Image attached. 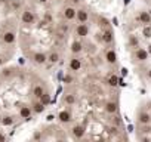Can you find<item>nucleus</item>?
Returning a JSON list of instances; mask_svg holds the SVG:
<instances>
[{"mask_svg":"<svg viewBox=\"0 0 151 142\" xmlns=\"http://www.w3.org/2000/svg\"><path fill=\"white\" fill-rule=\"evenodd\" d=\"M31 107H33V111H34L36 114H42V113L45 111V104H43L40 99H39V101H36Z\"/></svg>","mask_w":151,"mask_h":142,"instance_id":"obj_19","label":"nucleus"},{"mask_svg":"<svg viewBox=\"0 0 151 142\" xmlns=\"http://www.w3.org/2000/svg\"><path fill=\"white\" fill-rule=\"evenodd\" d=\"M3 62H5V59H3V58H0V65H2Z\"/></svg>","mask_w":151,"mask_h":142,"instance_id":"obj_38","label":"nucleus"},{"mask_svg":"<svg viewBox=\"0 0 151 142\" xmlns=\"http://www.w3.org/2000/svg\"><path fill=\"white\" fill-rule=\"evenodd\" d=\"M76 15H77V9H74L73 6H67L62 12V16L67 19V21H71V19H76Z\"/></svg>","mask_w":151,"mask_h":142,"instance_id":"obj_6","label":"nucleus"},{"mask_svg":"<svg viewBox=\"0 0 151 142\" xmlns=\"http://www.w3.org/2000/svg\"><path fill=\"white\" fill-rule=\"evenodd\" d=\"M12 76H14V68H3V70H2V77L11 79Z\"/></svg>","mask_w":151,"mask_h":142,"instance_id":"obj_23","label":"nucleus"},{"mask_svg":"<svg viewBox=\"0 0 151 142\" xmlns=\"http://www.w3.org/2000/svg\"><path fill=\"white\" fill-rule=\"evenodd\" d=\"M110 132H111V133H116L117 129H116V127H110Z\"/></svg>","mask_w":151,"mask_h":142,"instance_id":"obj_34","label":"nucleus"},{"mask_svg":"<svg viewBox=\"0 0 151 142\" xmlns=\"http://www.w3.org/2000/svg\"><path fill=\"white\" fill-rule=\"evenodd\" d=\"M139 21H141L142 24H145V25H148V24L151 22V15H150L148 12H145V11H142V12L139 14Z\"/></svg>","mask_w":151,"mask_h":142,"instance_id":"obj_20","label":"nucleus"},{"mask_svg":"<svg viewBox=\"0 0 151 142\" xmlns=\"http://www.w3.org/2000/svg\"><path fill=\"white\" fill-rule=\"evenodd\" d=\"M34 21H36L34 12H33L31 9H25V11L22 12V15H21V22H22L24 25H31V24H34Z\"/></svg>","mask_w":151,"mask_h":142,"instance_id":"obj_1","label":"nucleus"},{"mask_svg":"<svg viewBox=\"0 0 151 142\" xmlns=\"http://www.w3.org/2000/svg\"><path fill=\"white\" fill-rule=\"evenodd\" d=\"M58 120H59L62 124H67V123H70V121L73 120V115H71V113H70L68 110H62V111H59V114H58Z\"/></svg>","mask_w":151,"mask_h":142,"instance_id":"obj_10","label":"nucleus"},{"mask_svg":"<svg viewBox=\"0 0 151 142\" xmlns=\"http://www.w3.org/2000/svg\"><path fill=\"white\" fill-rule=\"evenodd\" d=\"M105 59H107L108 64H116V62H117V53H116V50L108 49V50L105 52Z\"/></svg>","mask_w":151,"mask_h":142,"instance_id":"obj_15","label":"nucleus"},{"mask_svg":"<svg viewBox=\"0 0 151 142\" xmlns=\"http://www.w3.org/2000/svg\"><path fill=\"white\" fill-rule=\"evenodd\" d=\"M40 101H42V102H43L45 105H47V104L50 102V95H49L47 92H45V93H43V96L40 98Z\"/></svg>","mask_w":151,"mask_h":142,"instance_id":"obj_25","label":"nucleus"},{"mask_svg":"<svg viewBox=\"0 0 151 142\" xmlns=\"http://www.w3.org/2000/svg\"><path fill=\"white\" fill-rule=\"evenodd\" d=\"M74 33H76V36H79V37H86L89 34V25L86 22H83V24L80 22L77 27H76Z\"/></svg>","mask_w":151,"mask_h":142,"instance_id":"obj_4","label":"nucleus"},{"mask_svg":"<svg viewBox=\"0 0 151 142\" xmlns=\"http://www.w3.org/2000/svg\"><path fill=\"white\" fill-rule=\"evenodd\" d=\"M37 2H39V3H42V5H45V3H47V2H49V0H37Z\"/></svg>","mask_w":151,"mask_h":142,"instance_id":"obj_33","label":"nucleus"},{"mask_svg":"<svg viewBox=\"0 0 151 142\" xmlns=\"http://www.w3.org/2000/svg\"><path fill=\"white\" fill-rule=\"evenodd\" d=\"M6 141V136L5 135H0V142H5Z\"/></svg>","mask_w":151,"mask_h":142,"instance_id":"obj_32","label":"nucleus"},{"mask_svg":"<svg viewBox=\"0 0 151 142\" xmlns=\"http://www.w3.org/2000/svg\"><path fill=\"white\" fill-rule=\"evenodd\" d=\"M59 61V53L56 50H52L49 55H47V62L49 64H56Z\"/></svg>","mask_w":151,"mask_h":142,"instance_id":"obj_21","label":"nucleus"},{"mask_svg":"<svg viewBox=\"0 0 151 142\" xmlns=\"http://www.w3.org/2000/svg\"><path fill=\"white\" fill-rule=\"evenodd\" d=\"M53 118H55V117H53V115H52V114H50V115H47V120H49V121H52V120H53Z\"/></svg>","mask_w":151,"mask_h":142,"instance_id":"obj_35","label":"nucleus"},{"mask_svg":"<svg viewBox=\"0 0 151 142\" xmlns=\"http://www.w3.org/2000/svg\"><path fill=\"white\" fill-rule=\"evenodd\" d=\"M76 19H77L79 22H88L89 19V12L86 9H77V15H76Z\"/></svg>","mask_w":151,"mask_h":142,"instance_id":"obj_11","label":"nucleus"},{"mask_svg":"<svg viewBox=\"0 0 151 142\" xmlns=\"http://www.w3.org/2000/svg\"><path fill=\"white\" fill-rule=\"evenodd\" d=\"M71 53H74V55H79V53H82L83 52V43L82 42H79V40H74L73 43H71Z\"/></svg>","mask_w":151,"mask_h":142,"instance_id":"obj_12","label":"nucleus"},{"mask_svg":"<svg viewBox=\"0 0 151 142\" xmlns=\"http://www.w3.org/2000/svg\"><path fill=\"white\" fill-rule=\"evenodd\" d=\"M147 76H148V79L151 80V70H148V73H147Z\"/></svg>","mask_w":151,"mask_h":142,"instance_id":"obj_36","label":"nucleus"},{"mask_svg":"<svg viewBox=\"0 0 151 142\" xmlns=\"http://www.w3.org/2000/svg\"><path fill=\"white\" fill-rule=\"evenodd\" d=\"M15 40H17V36H15L14 31H5L3 36H2V42L5 44H14Z\"/></svg>","mask_w":151,"mask_h":142,"instance_id":"obj_7","label":"nucleus"},{"mask_svg":"<svg viewBox=\"0 0 151 142\" xmlns=\"http://www.w3.org/2000/svg\"><path fill=\"white\" fill-rule=\"evenodd\" d=\"M80 68H82V59H79V58L70 59V70L71 71H79Z\"/></svg>","mask_w":151,"mask_h":142,"instance_id":"obj_16","label":"nucleus"},{"mask_svg":"<svg viewBox=\"0 0 151 142\" xmlns=\"http://www.w3.org/2000/svg\"><path fill=\"white\" fill-rule=\"evenodd\" d=\"M21 5H22V2H21V0H12V6H14V9H18V8H21Z\"/></svg>","mask_w":151,"mask_h":142,"instance_id":"obj_28","label":"nucleus"},{"mask_svg":"<svg viewBox=\"0 0 151 142\" xmlns=\"http://www.w3.org/2000/svg\"><path fill=\"white\" fill-rule=\"evenodd\" d=\"M71 133H73V136L76 139H82L85 136V133H86V127L83 124H74L73 129H71Z\"/></svg>","mask_w":151,"mask_h":142,"instance_id":"obj_2","label":"nucleus"},{"mask_svg":"<svg viewBox=\"0 0 151 142\" xmlns=\"http://www.w3.org/2000/svg\"><path fill=\"white\" fill-rule=\"evenodd\" d=\"M138 121H139V124H144V126L151 124V113L141 111V113L138 114Z\"/></svg>","mask_w":151,"mask_h":142,"instance_id":"obj_5","label":"nucleus"},{"mask_svg":"<svg viewBox=\"0 0 151 142\" xmlns=\"http://www.w3.org/2000/svg\"><path fill=\"white\" fill-rule=\"evenodd\" d=\"M142 33H144L145 37H150V36H151V28H150V27H145V28L142 30Z\"/></svg>","mask_w":151,"mask_h":142,"instance_id":"obj_29","label":"nucleus"},{"mask_svg":"<svg viewBox=\"0 0 151 142\" xmlns=\"http://www.w3.org/2000/svg\"><path fill=\"white\" fill-rule=\"evenodd\" d=\"M34 111H33V107H30V105H22L21 108H19V117L21 118H25V120H28V118H31V114H33Z\"/></svg>","mask_w":151,"mask_h":142,"instance_id":"obj_9","label":"nucleus"},{"mask_svg":"<svg viewBox=\"0 0 151 142\" xmlns=\"http://www.w3.org/2000/svg\"><path fill=\"white\" fill-rule=\"evenodd\" d=\"M147 50H148V53L151 55V44H148V49H147Z\"/></svg>","mask_w":151,"mask_h":142,"instance_id":"obj_37","label":"nucleus"},{"mask_svg":"<svg viewBox=\"0 0 151 142\" xmlns=\"http://www.w3.org/2000/svg\"><path fill=\"white\" fill-rule=\"evenodd\" d=\"M62 80H64V83H65V85H71V83L74 82V77H73L71 74H65Z\"/></svg>","mask_w":151,"mask_h":142,"instance_id":"obj_26","label":"nucleus"},{"mask_svg":"<svg viewBox=\"0 0 151 142\" xmlns=\"http://www.w3.org/2000/svg\"><path fill=\"white\" fill-rule=\"evenodd\" d=\"M14 123H15V120H14L12 115H5V117L2 118V124L6 126V127H8V126H12Z\"/></svg>","mask_w":151,"mask_h":142,"instance_id":"obj_22","label":"nucleus"},{"mask_svg":"<svg viewBox=\"0 0 151 142\" xmlns=\"http://www.w3.org/2000/svg\"><path fill=\"white\" fill-rule=\"evenodd\" d=\"M138 43H139V42H138V39H136L135 36H130V37H129V44H130L132 47H136Z\"/></svg>","mask_w":151,"mask_h":142,"instance_id":"obj_27","label":"nucleus"},{"mask_svg":"<svg viewBox=\"0 0 151 142\" xmlns=\"http://www.w3.org/2000/svg\"><path fill=\"white\" fill-rule=\"evenodd\" d=\"M62 102L67 104V105H74L76 102H77V98H76L74 93H65L62 96Z\"/></svg>","mask_w":151,"mask_h":142,"instance_id":"obj_17","label":"nucleus"},{"mask_svg":"<svg viewBox=\"0 0 151 142\" xmlns=\"http://www.w3.org/2000/svg\"><path fill=\"white\" fill-rule=\"evenodd\" d=\"M148 56H150V53H148V50H147V49L139 47V49H136V50H135V59H136V61H139V62L147 61V59H148Z\"/></svg>","mask_w":151,"mask_h":142,"instance_id":"obj_8","label":"nucleus"},{"mask_svg":"<svg viewBox=\"0 0 151 142\" xmlns=\"http://www.w3.org/2000/svg\"><path fill=\"white\" fill-rule=\"evenodd\" d=\"M99 24H101V25H105V27H108V21H107L105 18H99Z\"/></svg>","mask_w":151,"mask_h":142,"instance_id":"obj_30","label":"nucleus"},{"mask_svg":"<svg viewBox=\"0 0 151 142\" xmlns=\"http://www.w3.org/2000/svg\"><path fill=\"white\" fill-rule=\"evenodd\" d=\"M122 76H123V77L127 76V70H126V68H122Z\"/></svg>","mask_w":151,"mask_h":142,"instance_id":"obj_31","label":"nucleus"},{"mask_svg":"<svg viewBox=\"0 0 151 142\" xmlns=\"http://www.w3.org/2000/svg\"><path fill=\"white\" fill-rule=\"evenodd\" d=\"M45 92H46V90H45V87H43L42 85H36V86L33 87V95H34L36 99H40Z\"/></svg>","mask_w":151,"mask_h":142,"instance_id":"obj_18","label":"nucleus"},{"mask_svg":"<svg viewBox=\"0 0 151 142\" xmlns=\"http://www.w3.org/2000/svg\"><path fill=\"white\" fill-rule=\"evenodd\" d=\"M31 59H33V62L37 64V65H45V64L47 62V55L43 53V52H34L33 56H31Z\"/></svg>","mask_w":151,"mask_h":142,"instance_id":"obj_3","label":"nucleus"},{"mask_svg":"<svg viewBox=\"0 0 151 142\" xmlns=\"http://www.w3.org/2000/svg\"><path fill=\"white\" fill-rule=\"evenodd\" d=\"M102 42H104L105 44H111V43L114 42V33H113L110 28H107V30L102 33Z\"/></svg>","mask_w":151,"mask_h":142,"instance_id":"obj_13","label":"nucleus"},{"mask_svg":"<svg viewBox=\"0 0 151 142\" xmlns=\"http://www.w3.org/2000/svg\"><path fill=\"white\" fill-rule=\"evenodd\" d=\"M105 111L108 113V114H116L117 111H119V105H117V102L116 101H108L107 104H105Z\"/></svg>","mask_w":151,"mask_h":142,"instance_id":"obj_14","label":"nucleus"},{"mask_svg":"<svg viewBox=\"0 0 151 142\" xmlns=\"http://www.w3.org/2000/svg\"><path fill=\"white\" fill-rule=\"evenodd\" d=\"M119 82H120V80H119L117 76H110V79H108V85H110V86H117Z\"/></svg>","mask_w":151,"mask_h":142,"instance_id":"obj_24","label":"nucleus"}]
</instances>
